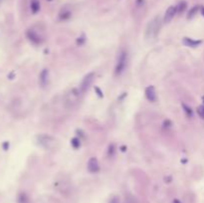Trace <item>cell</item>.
Listing matches in <instances>:
<instances>
[{"instance_id":"cell-22","label":"cell","mask_w":204,"mask_h":203,"mask_svg":"<svg viewBox=\"0 0 204 203\" xmlns=\"http://www.w3.org/2000/svg\"><path fill=\"white\" fill-rule=\"evenodd\" d=\"M172 203H181V202H180L178 199H174V200H173V202H172Z\"/></svg>"},{"instance_id":"cell-1","label":"cell","mask_w":204,"mask_h":203,"mask_svg":"<svg viewBox=\"0 0 204 203\" xmlns=\"http://www.w3.org/2000/svg\"><path fill=\"white\" fill-rule=\"evenodd\" d=\"M83 93L79 89H71L64 97V107L67 110H75L80 105Z\"/></svg>"},{"instance_id":"cell-15","label":"cell","mask_w":204,"mask_h":203,"mask_svg":"<svg viewBox=\"0 0 204 203\" xmlns=\"http://www.w3.org/2000/svg\"><path fill=\"white\" fill-rule=\"evenodd\" d=\"M198 10H199V6H194V7H192L191 9L189 10V12H188L187 18H188V19L193 18V17H194L195 15H196V13L198 12Z\"/></svg>"},{"instance_id":"cell-4","label":"cell","mask_w":204,"mask_h":203,"mask_svg":"<svg viewBox=\"0 0 204 203\" xmlns=\"http://www.w3.org/2000/svg\"><path fill=\"white\" fill-rule=\"evenodd\" d=\"M26 36L35 45H40L44 41V34H41V32L38 31L37 29H28L27 32H26Z\"/></svg>"},{"instance_id":"cell-20","label":"cell","mask_w":204,"mask_h":203,"mask_svg":"<svg viewBox=\"0 0 204 203\" xmlns=\"http://www.w3.org/2000/svg\"><path fill=\"white\" fill-rule=\"evenodd\" d=\"M115 145L114 144H111L110 146H108V156H112L115 153Z\"/></svg>"},{"instance_id":"cell-11","label":"cell","mask_w":204,"mask_h":203,"mask_svg":"<svg viewBox=\"0 0 204 203\" xmlns=\"http://www.w3.org/2000/svg\"><path fill=\"white\" fill-rule=\"evenodd\" d=\"M71 16H72V12L69 9H62L59 13L60 20H68L71 18Z\"/></svg>"},{"instance_id":"cell-13","label":"cell","mask_w":204,"mask_h":203,"mask_svg":"<svg viewBox=\"0 0 204 203\" xmlns=\"http://www.w3.org/2000/svg\"><path fill=\"white\" fill-rule=\"evenodd\" d=\"M183 43L188 47H196L201 43V41H197V40H192L190 38H184L183 39Z\"/></svg>"},{"instance_id":"cell-23","label":"cell","mask_w":204,"mask_h":203,"mask_svg":"<svg viewBox=\"0 0 204 203\" xmlns=\"http://www.w3.org/2000/svg\"><path fill=\"white\" fill-rule=\"evenodd\" d=\"M200 11H201V14L204 16V7H201V10H200Z\"/></svg>"},{"instance_id":"cell-24","label":"cell","mask_w":204,"mask_h":203,"mask_svg":"<svg viewBox=\"0 0 204 203\" xmlns=\"http://www.w3.org/2000/svg\"><path fill=\"white\" fill-rule=\"evenodd\" d=\"M48 1H52V0H48Z\"/></svg>"},{"instance_id":"cell-18","label":"cell","mask_w":204,"mask_h":203,"mask_svg":"<svg viewBox=\"0 0 204 203\" xmlns=\"http://www.w3.org/2000/svg\"><path fill=\"white\" fill-rule=\"evenodd\" d=\"M197 113H198L199 116L204 120V106H199L197 108Z\"/></svg>"},{"instance_id":"cell-21","label":"cell","mask_w":204,"mask_h":203,"mask_svg":"<svg viewBox=\"0 0 204 203\" xmlns=\"http://www.w3.org/2000/svg\"><path fill=\"white\" fill-rule=\"evenodd\" d=\"M110 203H120V198L118 196H114L110 200Z\"/></svg>"},{"instance_id":"cell-3","label":"cell","mask_w":204,"mask_h":203,"mask_svg":"<svg viewBox=\"0 0 204 203\" xmlns=\"http://www.w3.org/2000/svg\"><path fill=\"white\" fill-rule=\"evenodd\" d=\"M161 27V19L159 16H155L154 18L147 24L145 30V37L147 39H153L157 36V34Z\"/></svg>"},{"instance_id":"cell-16","label":"cell","mask_w":204,"mask_h":203,"mask_svg":"<svg viewBox=\"0 0 204 203\" xmlns=\"http://www.w3.org/2000/svg\"><path fill=\"white\" fill-rule=\"evenodd\" d=\"M124 203H137V200L133 195H127L124 198Z\"/></svg>"},{"instance_id":"cell-12","label":"cell","mask_w":204,"mask_h":203,"mask_svg":"<svg viewBox=\"0 0 204 203\" xmlns=\"http://www.w3.org/2000/svg\"><path fill=\"white\" fill-rule=\"evenodd\" d=\"M30 9H31L33 14H36L40 10V2L38 0H31V2H30Z\"/></svg>"},{"instance_id":"cell-6","label":"cell","mask_w":204,"mask_h":203,"mask_svg":"<svg viewBox=\"0 0 204 203\" xmlns=\"http://www.w3.org/2000/svg\"><path fill=\"white\" fill-rule=\"evenodd\" d=\"M94 79H95L94 73H90V74L85 76V78L83 79V81H82L81 86H80V90H81L82 93L85 94L87 91L90 89V87L92 86L93 82H94Z\"/></svg>"},{"instance_id":"cell-8","label":"cell","mask_w":204,"mask_h":203,"mask_svg":"<svg viewBox=\"0 0 204 203\" xmlns=\"http://www.w3.org/2000/svg\"><path fill=\"white\" fill-rule=\"evenodd\" d=\"M88 170L92 173H96L100 170V165H99V162H98V159L96 157H91L88 161Z\"/></svg>"},{"instance_id":"cell-17","label":"cell","mask_w":204,"mask_h":203,"mask_svg":"<svg viewBox=\"0 0 204 203\" xmlns=\"http://www.w3.org/2000/svg\"><path fill=\"white\" fill-rule=\"evenodd\" d=\"M71 144H72V145H73V148H80V140L79 139H77V137H74V139L71 140Z\"/></svg>"},{"instance_id":"cell-7","label":"cell","mask_w":204,"mask_h":203,"mask_svg":"<svg viewBox=\"0 0 204 203\" xmlns=\"http://www.w3.org/2000/svg\"><path fill=\"white\" fill-rule=\"evenodd\" d=\"M177 13V8L176 6H169L167 10L165 11V14L163 17V22L164 23H169L173 19V17L175 16Z\"/></svg>"},{"instance_id":"cell-25","label":"cell","mask_w":204,"mask_h":203,"mask_svg":"<svg viewBox=\"0 0 204 203\" xmlns=\"http://www.w3.org/2000/svg\"><path fill=\"white\" fill-rule=\"evenodd\" d=\"M203 101H204V97H203Z\"/></svg>"},{"instance_id":"cell-14","label":"cell","mask_w":204,"mask_h":203,"mask_svg":"<svg viewBox=\"0 0 204 203\" xmlns=\"http://www.w3.org/2000/svg\"><path fill=\"white\" fill-rule=\"evenodd\" d=\"M176 8H177V13L184 12L186 8H187V3H186V1H180L178 3V5L176 6Z\"/></svg>"},{"instance_id":"cell-10","label":"cell","mask_w":204,"mask_h":203,"mask_svg":"<svg viewBox=\"0 0 204 203\" xmlns=\"http://www.w3.org/2000/svg\"><path fill=\"white\" fill-rule=\"evenodd\" d=\"M145 97L149 102L153 103L156 101V93H155V89L153 86H149L145 89Z\"/></svg>"},{"instance_id":"cell-2","label":"cell","mask_w":204,"mask_h":203,"mask_svg":"<svg viewBox=\"0 0 204 203\" xmlns=\"http://www.w3.org/2000/svg\"><path fill=\"white\" fill-rule=\"evenodd\" d=\"M38 142L40 144L43 148L46 149L54 150L59 148L60 144L57 139H55L54 136H49V135H40L37 136Z\"/></svg>"},{"instance_id":"cell-5","label":"cell","mask_w":204,"mask_h":203,"mask_svg":"<svg viewBox=\"0 0 204 203\" xmlns=\"http://www.w3.org/2000/svg\"><path fill=\"white\" fill-rule=\"evenodd\" d=\"M127 64H128V53L125 51H123L119 55L118 62H116V66L115 69V74L116 76H120L125 70Z\"/></svg>"},{"instance_id":"cell-9","label":"cell","mask_w":204,"mask_h":203,"mask_svg":"<svg viewBox=\"0 0 204 203\" xmlns=\"http://www.w3.org/2000/svg\"><path fill=\"white\" fill-rule=\"evenodd\" d=\"M39 83L42 87H46L49 83V70L44 69L40 73V77H39Z\"/></svg>"},{"instance_id":"cell-19","label":"cell","mask_w":204,"mask_h":203,"mask_svg":"<svg viewBox=\"0 0 204 203\" xmlns=\"http://www.w3.org/2000/svg\"><path fill=\"white\" fill-rule=\"evenodd\" d=\"M182 107H183V109H184V112L186 113V115H187L188 116H192V111H191V109H190L189 107H187L186 105H182Z\"/></svg>"}]
</instances>
